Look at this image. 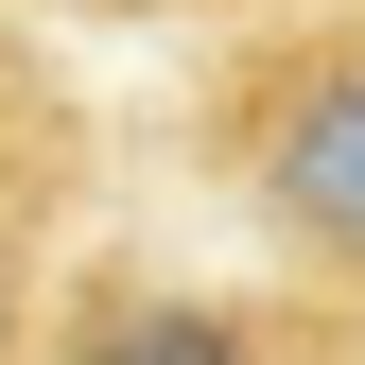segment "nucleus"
<instances>
[{
  "label": "nucleus",
  "instance_id": "nucleus-2",
  "mask_svg": "<svg viewBox=\"0 0 365 365\" xmlns=\"http://www.w3.org/2000/svg\"><path fill=\"white\" fill-rule=\"evenodd\" d=\"M35 365H365V296L296 279V261H261V279H174V261L70 244Z\"/></svg>",
  "mask_w": 365,
  "mask_h": 365
},
{
  "label": "nucleus",
  "instance_id": "nucleus-5",
  "mask_svg": "<svg viewBox=\"0 0 365 365\" xmlns=\"http://www.w3.org/2000/svg\"><path fill=\"white\" fill-rule=\"evenodd\" d=\"M18 70H35V53H18V18H0V87H18Z\"/></svg>",
  "mask_w": 365,
  "mask_h": 365
},
{
  "label": "nucleus",
  "instance_id": "nucleus-1",
  "mask_svg": "<svg viewBox=\"0 0 365 365\" xmlns=\"http://www.w3.org/2000/svg\"><path fill=\"white\" fill-rule=\"evenodd\" d=\"M174 140L261 261L365 296V0H279V18L209 35Z\"/></svg>",
  "mask_w": 365,
  "mask_h": 365
},
{
  "label": "nucleus",
  "instance_id": "nucleus-4",
  "mask_svg": "<svg viewBox=\"0 0 365 365\" xmlns=\"http://www.w3.org/2000/svg\"><path fill=\"white\" fill-rule=\"evenodd\" d=\"M0 18H140V35H244L279 0H0Z\"/></svg>",
  "mask_w": 365,
  "mask_h": 365
},
{
  "label": "nucleus",
  "instance_id": "nucleus-3",
  "mask_svg": "<svg viewBox=\"0 0 365 365\" xmlns=\"http://www.w3.org/2000/svg\"><path fill=\"white\" fill-rule=\"evenodd\" d=\"M70 244H87V105L53 70H18L0 87V365H35Z\"/></svg>",
  "mask_w": 365,
  "mask_h": 365
}]
</instances>
